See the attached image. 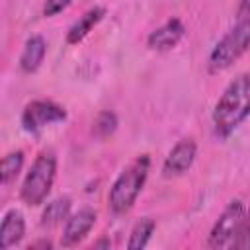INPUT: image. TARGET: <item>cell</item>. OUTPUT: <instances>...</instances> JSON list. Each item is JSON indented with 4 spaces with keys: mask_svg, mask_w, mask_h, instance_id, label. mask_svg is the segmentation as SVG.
Segmentation results:
<instances>
[{
    "mask_svg": "<svg viewBox=\"0 0 250 250\" xmlns=\"http://www.w3.org/2000/svg\"><path fill=\"white\" fill-rule=\"evenodd\" d=\"M45 55H47V41H45V37L43 35H31L23 43V49H21V55H20V61H18L21 72H25V74L37 72L39 66L45 61Z\"/></svg>",
    "mask_w": 250,
    "mask_h": 250,
    "instance_id": "cell-12",
    "label": "cell"
},
{
    "mask_svg": "<svg viewBox=\"0 0 250 250\" xmlns=\"http://www.w3.org/2000/svg\"><path fill=\"white\" fill-rule=\"evenodd\" d=\"M246 215V207L240 199L229 201V205L223 209V213L217 217L209 230L207 246L209 248H234V242L240 234V227Z\"/></svg>",
    "mask_w": 250,
    "mask_h": 250,
    "instance_id": "cell-5",
    "label": "cell"
},
{
    "mask_svg": "<svg viewBox=\"0 0 250 250\" xmlns=\"http://www.w3.org/2000/svg\"><path fill=\"white\" fill-rule=\"evenodd\" d=\"M154 229H156V223L150 219V217H143L141 221H137L129 232V240H127V248L129 250H143L152 234H154Z\"/></svg>",
    "mask_w": 250,
    "mask_h": 250,
    "instance_id": "cell-14",
    "label": "cell"
},
{
    "mask_svg": "<svg viewBox=\"0 0 250 250\" xmlns=\"http://www.w3.org/2000/svg\"><path fill=\"white\" fill-rule=\"evenodd\" d=\"M150 172V156L139 154L133 162H129L119 176L113 180L109 193H107V205L113 215H125L133 209L137 203V197L141 195L146 178Z\"/></svg>",
    "mask_w": 250,
    "mask_h": 250,
    "instance_id": "cell-2",
    "label": "cell"
},
{
    "mask_svg": "<svg viewBox=\"0 0 250 250\" xmlns=\"http://www.w3.org/2000/svg\"><path fill=\"white\" fill-rule=\"evenodd\" d=\"M94 246H96V248H102V246H107V248H109V246H111V242L105 238V240H100V242H96Z\"/></svg>",
    "mask_w": 250,
    "mask_h": 250,
    "instance_id": "cell-20",
    "label": "cell"
},
{
    "mask_svg": "<svg viewBox=\"0 0 250 250\" xmlns=\"http://www.w3.org/2000/svg\"><path fill=\"white\" fill-rule=\"evenodd\" d=\"M250 49V16L238 18L236 23L215 43L207 57V70L219 74L230 68Z\"/></svg>",
    "mask_w": 250,
    "mask_h": 250,
    "instance_id": "cell-3",
    "label": "cell"
},
{
    "mask_svg": "<svg viewBox=\"0 0 250 250\" xmlns=\"http://www.w3.org/2000/svg\"><path fill=\"white\" fill-rule=\"evenodd\" d=\"M234 248L236 250H250V209H246V215H244V221L240 227V234L234 242Z\"/></svg>",
    "mask_w": 250,
    "mask_h": 250,
    "instance_id": "cell-17",
    "label": "cell"
},
{
    "mask_svg": "<svg viewBox=\"0 0 250 250\" xmlns=\"http://www.w3.org/2000/svg\"><path fill=\"white\" fill-rule=\"evenodd\" d=\"M70 197H57L53 201H49L41 213V225L43 227H55V225H61L62 221L68 219L70 215Z\"/></svg>",
    "mask_w": 250,
    "mask_h": 250,
    "instance_id": "cell-13",
    "label": "cell"
},
{
    "mask_svg": "<svg viewBox=\"0 0 250 250\" xmlns=\"http://www.w3.org/2000/svg\"><path fill=\"white\" fill-rule=\"evenodd\" d=\"M117 129V115L113 113V111H100L98 115H96V119H94V127H92V131H94V135H98L100 139H105V137H109L113 131Z\"/></svg>",
    "mask_w": 250,
    "mask_h": 250,
    "instance_id": "cell-16",
    "label": "cell"
},
{
    "mask_svg": "<svg viewBox=\"0 0 250 250\" xmlns=\"http://www.w3.org/2000/svg\"><path fill=\"white\" fill-rule=\"evenodd\" d=\"M25 236V219L23 213L18 209L6 211L0 223V248L8 250L16 244H20Z\"/></svg>",
    "mask_w": 250,
    "mask_h": 250,
    "instance_id": "cell-11",
    "label": "cell"
},
{
    "mask_svg": "<svg viewBox=\"0 0 250 250\" xmlns=\"http://www.w3.org/2000/svg\"><path fill=\"white\" fill-rule=\"evenodd\" d=\"M250 117V70L234 76L215 102L211 111L213 135L227 141Z\"/></svg>",
    "mask_w": 250,
    "mask_h": 250,
    "instance_id": "cell-1",
    "label": "cell"
},
{
    "mask_svg": "<svg viewBox=\"0 0 250 250\" xmlns=\"http://www.w3.org/2000/svg\"><path fill=\"white\" fill-rule=\"evenodd\" d=\"M184 35H186L184 21L180 18H170L148 33L146 45L156 53H166V51H172L184 39Z\"/></svg>",
    "mask_w": 250,
    "mask_h": 250,
    "instance_id": "cell-9",
    "label": "cell"
},
{
    "mask_svg": "<svg viewBox=\"0 0 250 250\" xmlns=\"http://www.w3.org/2000/svg\"><path fill=\"white\" fill-rule=\"evenodd\" d=\"M96 219H98V215L90 207H84V209L68 215V219L64 221V227H62L61 246L70 248V246H76L78 242H82L94 229Z\"/></svg>",
    "mask_w": 250,
    "mask_h": 250,
    "instance_id": "cell-8",
    "label": "cell"
},
{
    "mask_svg": "<svg viewBox=\"0 0 250 250\" xmlns=\"http://www.w3.org/2000/svg\"><path fill=\"white\" fill-rule=\"evenodd\" d=\"M23 160H25L23 150H12V152L4 154V158L0 162V182L4 186H8L10 182H14L20 176V172L23 168Z\"/></svg>",
    "mask_w": 250,
    "mask_h": 250,
    "instance_id": "cell-15",
    "label": "cell"
},
{
    "mask_svg": "<svg viewBox=\"0 0 250 250\" xmlns=\"http://www.w3.org/2000/svg\"><path fill=\"white\" fill-rule=\"evenodd\" d=\"M104 16H105V8H102V6H94V8L86 10L78 20H74L68 25L66 37H64L66 43L68 45H78L80 41H84L90 35V31L104 20Z\"/></svg>",
    "mask_w": 250,
    "mask_h": 250,
    "instance_id": "cell-10",
    "label": "cell"
},
{
    "mask_svg": "<svg viewBox=\"0 0 250 250\" xmlns=\"http://www.w3.org/2000/svg\"><path fill=\"white\" fill-rule=\"evenodd\" d=\"M197 158V143L191 137L180 139L170 152L166 154L162 162V176L164 178H178L184 176L195 162Z\"/></svg>",
    "mask_w": 250,
    "mask_h": 250,
    "instance_id": "cell-7",
    "label": "cell"
},
{
    "mask_svg": "<svg viewBox=\"0 0 250 250\" xmlns=\"http://www.w3.org/2000/svg\"><path fill=\"white\" fill-rule=\"evenodd\" d=\"M72 0H45L43 4V16L45 18H55L61 12H64L70 6Z\"/></svg>",
    "mask_w": 250,
    "mask_h": 250,
    "instance_id": "cell-18",
    "label": "cell"
},
{
    "mask_svg": "<svg viewBox=\"0 0 250 250\" xmlns=\"http://www.w3.org/2000/svg\"><path fill=\"white\" fill-rule=\"evenodd\" d=\"M62 121H66V109L53 100H33L25 104L20 115V123L23 131L31 135L43 131L49 125L62 123Z\"/></svg>",
    "mask_w": 250,
    "mask_h": 250,
    "instance_id": "cell-6",
    "label": "cell"
},
{
    "mask_svg": "<svg viewBox=\"0 0 250 250\" xmlns=\"http://www.w3.org/2000/svg\"><path fill=\"white\" fill-rule=\"evenodd\" d=\"M250 16V0H240L238 10H236V18H248Z\"/></svg>",
    "mask_w": 250,
    "mask_h": 250,
    "instance_id": "cell-19",
    "label": "cell"
},
{
    "mask_svg": "<svg viewBox=\"0 0 250 250\" xmlns=\"http://www.w3.org/2000/svg\"><path fill=\"white\" fill-rule=\"evenodd\" d=\"M55 178H57L55 152H51V150L39 152L21 182L20 199L29 207H37V205L45 203V199L49 197V193L53 189Z\"/></svg>",
    "mask_w": 250,
    "mask_h": 250,
    "instance_id": "cell-4",
    "label": "cell"
}]
</instances>
